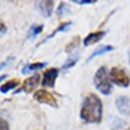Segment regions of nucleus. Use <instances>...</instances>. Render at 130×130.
Returning <instances> with one entry per match:
<instances>
[{
  "label": "nucleus",
  "mask_w": 130,
  "mask_h": 130,
  "mask_svg": "<svg viewBox=\"0 0 130 130\" xmlns=\"http://www.w3.org/2000/svg\"><path fill=\"white\" fill-rule=\"evenodd\" d=\"M79 117L84 123L99 124L102 119V102L96 94H88L83 99Z\"/></svg>",
  "instance_id": "nucleus-1"
},
{
  "label": "nucleus",
  "mask_w": 130,
  "mask_h": 130,
  "mask_svg": "<svg viewBox=\"0 0 130 130\" xmlns=\"http://www.w3.org/2000/svg\"><path fill=\"white\" fill-rule=\"evenodd\" d=\"M94 86L95 88L102 93L104 95H108L112 92V84L110 79V72L107 71L106 66H101L96 70V72L94 75Z\"/></svg>",
  "instance_id": "nucleus-2"
},
{
  "label": "nucleus",
  "mask_w": 130,
  "mask_h": 130,
  "mask_svg": "<svg viewBox=\"0 0 130 130\" xmlns=\"http://www.w3.org/2000/svg\"><path fill=\"white\" fill-rule=\"evenodd\" d=\"M110 79L112 83L117 84L118 87L122 88H128L130 86V77L126 74V71L122 68L115 66L110 70Z\"/></svg>",
  "instance_id": "nucleus-3"
},
{
  "label": "nucleus",
  "mask_w": 130,
  "mask_h": 130,
  "mask_svg": "<svg viewBox=\"0 0 130 130\" xmlns=\"http://www.w3.org/2000/svg\"><path fill=\"white\" fill-rule=\"evenodd\" d=\"M34 99L36 100L37 102L40 104H45V105H50L51 107H54V108H58L59 105H58V101L54 98V95L50 92H47L46 89H40L34 93Z\"/></svg>",
  "instance_id": "nucleus-4"
},
{
  "label": "nucleus",
  "mask_w": 130,
  "mask_h": 130,
  "mask_svg": "<svg viewBox=\"0 0 130 130\" xmlns=\"http://www.w3.org/2000/svg\"><path fill=\"white\" fill-rule=\"evenodd\" d=\"M59 75V69L57 68H50L43 72V77H42V86L47 87V88H54L56 86V79Z\"/></svg>",
  "instance_id": "nucleus-5"
},
{
  "label": "nucleus",
  "mask_w": 130,
  "mask_h": 130,
  "mask_svg": "<svg viewBox=\"0 0 130 130\" xmlns=\"http://www.w3.org/2000/svg\"><path fill=\"white\" fill-rule=\"evenodd\" d=\"M35 9L43 16V17H51L54 10V1L52 0H45V1H36L35 3Z\"/></svg>",
  "instance_id": "nucleus-6"
},
{
  "label": "nucleus",
  "mask_w": 130,
  "mask_h": 130,
  "mask_svg": "<svg viewBox=\"0 0 130 130\" xmlns=\"http://www.w3.org/2000/svg\"><path fill=\"white\" fill-rule=\"evenodd\" d=\"M39 83H40V75L39 74L32 75V76L28 77V78L24 81L22 88L19 89L18 92L22 90V92H25V93H32V92L35 90V88L39 86ZM18 92H17V93H18Z\"/></svg>",
  "instance_id": "nucleus-7"
},
{
  "label": "nucleus",
  "mask_w": 130,
  "mask_h": 130,
  "mask_svg": "<svg viewBox=\"0 0 130 130\" xmlns=\"http://www.w3.org/2000/svg\"><path fill=\"white\" fill-rule=\"evenodd\" d=\"M116 107L118 112L124 115V116H129L130 115V98L126 95H121L116 99Z\"/></svg>",
  "instance_id": "nucleus-8"
},
{
  "label": "nucleus",
  "mask_w": 130,
  "mask_h": 130,
  "mask_svg": "<svg viewBox=\"0 0 130 130\" xmlns=\"http://www.w3.org/2000/svg\"><path fill=\"white\" fill-rule=\"evenodd\" d=\"M106 35V31L104 30H99V31H94V32H89L88 35L86 36V39L83 40V45L84 46H92V45H95L101 40L102 37Z\"/></svg>",
  "instance_id": "nucleus-9"
},
{
  "label": "nucleus",
  "mask_w": 130,
  "mask_h": 130,
  "mask_svg": "<svg viewBox=\"0 0 130 130\" xmlns=\"http://www.w3.org/2000/svg\"><path fill=\"white\" fill-rule=\"evenodd\" d=\"M47 63H43V61H39V63H30V64H27L22 69V74H29V72H32V71H36V70H41L46 66Z\"/></svg>",
  "instance_id": "nucleus-10"
},
{
  "label": "nucleus",
  "mask_w": 130,
  "mask_h": 130,
  "mask_svg": "<svg viewBox=\"0 0 130 130\" xmlns=\"http://www.w3.org/2000/svg\"><path fill=\"white\" fill-rule=\"evenodd\" d=\"M111 51H113V47H112L111 45H104V46H101L100 48H98L96 51L93 52V53L88 57L87 63H89L90 60H93L95 57H99V56H101V54H105V53H107V52H111Z\"/></svg>",
  "instance_id": "nucleus-11"
},
{
  "label": "nucleus",
  "mask_w": 130,
  "mask_h": 130,
  "mask_svg": "<svg viewBox=\"0 0 130 130\" xmlns=\"http://www.w3.org/2000/svg\"><path fill=\"white\" fill-rule=\"evenodd\" d=\"M18 84H19V79L18 78H12V79H10V81H7L6 83H4L1 87H0V92L1 93H9L10 90H12V89H14L16 87H18Z\"/></svg>",
  "instance_id": "nucleus-12"
},
{
  "label": "nucleus",
  "mask_w": 130,
  "mask_h": 130,
  "mask_svg": "<svg viewBox=\"0 0 130 130\" xmlns=\"http://www.w3.org/2000/svg\"><path fill=\"white\" fill-rule=\"evenodd\" d=\"M71 24H72V23H71L70 21H68V22H64V23H61V24H59V25L57 27V29H56V30H53V31H52L51 34H50V35H48V36H47L46 39H45V40H43V41H42V42H45V41H47V40H50L51 37L56 36V35H57V34H58V32L66 31V30H68V29L70 28V25H71Z\"/></svg>",
  "instance_id": "nucleus-13"
},
{
  "label": "nucleus",
  "mask_w": 130,
  "mask_h": 130,
  "mask_svg": "<svg viewBox=\"0 0 130 130\" xmlns=\"http://www.w3.org/2000/svg\"><path fill=\"white\" fill-rule=\"evenodd\" d=\"M81 43V37L78 36V35H76V36H74L72 39H71V41L65 46V53H68V54H70V53H72V52L78 47V45Z\"/></svg>",
  "instance_id": "nucleus-14"
},
{
  "label": "nucleus",
  "mask_w": 130,
  "mask_h": 130,
  "mask_svg": "<svg viewBox=\"0 0 130 130\" xmlns=\"http://www.w3.org/2000/svg\"><path fill=\"white\" fill-rule=\"evenodd\" d=\"M42 30H43V25L42 24H37V25L34 24V25H31L28 31V39H30V40L35 39L39 34H41Z\"/></svg>",
  "instance_id": "nucleus-15"
},
{
  "label": "nucleus",
  "mask_w": 130,
  "mask_h": 130,
  "mask_svg": "<svg viewBox=\"0 0 130 130\" xmlns=\"http://www.w3.org/2000/svg\"><path fill=\"white\" fill-rule=\"evenodd\" d=\"M66 13H70V9L66 3H60L58 9H57V16L58 17H61V16H65Z\"/></svg>",
  "instance_id": "nucleus-16"
},
{
  "label": "nucleus",
  "mask_w": 130,
  "mask_h": 130,
  "mask_svg": "<svg viewBox=\"0 0 130 130\" xmlns=\"http://www.w3.org/2000/svg\"><path fill=\"white\" fill-rule=\"evenodd\" d=\"M78 58H79L78 54H75L74 57H70L69 59L64 63V65H63V70H68V69H70V68H72V66L77 63Z\"/></svg>",
  "instance_id": "nucleus-17"
},
{
  "label": "nucleus",
  "mask_w": 130,
  "mask_h": 130,
  "mask_svg": "<svg viewBox=\"0 0 130 130\" xmlns=\"http://www.w3.org/2000/svg\"><path fill=\"white\" fill-rule=\"evenodd\" d=\"M112 119L115 121V122H112V130H118L119 128L124 126V124H125V122L122 121V119H119V118L112 117Z\"/></svg>",
  "instance_id": "nucleus-18"
},
{
  "label": "nucleus",
  "mask_w": 130,
  "mask_h": 130,
  "mask_svg": "<svg viewBox=\"0 0 130 130\" xmlns=\"http://www.w3.org/2000/svg\"><path fill=\"white\" fill-rule=\"evenodd\" d=\"M95 3H96V0H74V4L78 5H92Z\"/></svg>",
  "instance_id": "nucleus-19"
},
{
  "label": "nucleus",
  "mask_w": 130,
  "mask_h": 130,
  "mask_svg": "<svg viewBox=\"0 0 130 130\" xmlns=\"http://www.w3.org/2000/svg\"><path fill=\"white\" fill-rule=\"evenodd\" d=\"M0 130H10L9 123L5 121L4 118H1V119H0Z\"/></svg>",
  "instance_id": "nucleus-20"
},
{
  "label": "nucleus",
  "mask_w": 130,
  "mask_h": 130,
  "mask_svg": "<svg viewBox=\"0 0 130 130\" xmlns=\"http://www.w3.org/2000/svg\"><path fill=\"white\" fill-rule=\"evenodd\" d=\"M0 27H1V35H5L6 34V31H7V29H6V27H5V24L1 22V24H0Z\"/></svg>",
  "instance_id": "nucleus-21"
},
{
  "label": "nucleus",
  "mask_w": 130,
  "mask_h": 130,
  "mask_svg": "<svg viewBox=\"0 0 130 130\" xmlns=\"http://www.w3.org/2000/svg\"><path fill=\"white\" fill-rule=\"evenodd\" d=\"M128 54H129V63H130V50H129V52H128Z\"/></svg>",
  "instance_id": "nucleus-22"
},
{
  "label": "nucleus",
  "mask_w": 130,
  "mask_h": 130,
  "mask_svg": "<svg viewBox=\"0 0 130 130\" xmlns=\"http://www.w3.org/2000/svg\"><path fill=\"white\" fill-rule=\"evenodd\" d=\"M126 130H130V128H128V129H126Z\"/></svg>",
  "instance_id": "nucleus-23"
}]
</instances>
